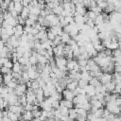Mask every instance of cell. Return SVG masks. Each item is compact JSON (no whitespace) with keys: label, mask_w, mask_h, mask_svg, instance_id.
Returning <instances> with one entry per match:
<instances>
[{"label":"cell","mask_w":121,"mask_h":121,"mask_svg":"<svg viewBox=\"0 0 121 121\" xmlns=\"http://www.w3.org/2000/svg\"><path fill=\"white\" fill-rule=\"evenodd\" d=\"M17 21H18V24H20V25H22V26H26V19L24 18V17H22L21 15H19L18 17H17Z\"/></svg>","instance_id":"ee69618b"},{"label":"cell","mask_w":121,"mask_h":121,"mask_svg":"<svg viewBox=\"0 0 121 121\" xmlns=\"http://www.w3.org/2000/svg\"><path fill=\"white\" fill-rule=\"evenodd\" d=\"M89 84H91L92 86H94L95 88V87H97V86H99L100 84H101V82H100V80H99V78H95V77H94V78H92V79L89 81Z\"/></svg>","instance_id":"cb8c5ba5"},{"label":"cell","mask_w":121,"mask_h":121,"mask_svg":"<svg viewBox=\"0 0 121 121\" xmlns=\"http://www.w3.org/2000/svg\"><path fill=\"white\" fill-rule=\"evenodd\" d=\"M78 64L81 67H85L87 65V60H78Z\"/></svg>","instance_id":"c3c4849f"},{"label":"cell","mask_w":121,"mask_h":121,"mask_svg":"<svg viewBox=\"0 0 121 121\" xmlns=\"http://www.w3.org/2000/svg\"><path fill=\"white\" fill-rule=\"evenodd\" d=\"M112 121H121L120 116H119V115H115V117H114V118H113Z\"/></svg>","instance_id":"9f6ffc18"},{"label":"cell","mask_w":121,"mask_h":121,"mask_svg":"<svg viewBox=\"0 0 121 121\" xmlns=\"http://www.w3.org/2000/svg\"><path fill=\"white\" fill-rule=\"evenodd\" d=\"M9 38H10V36H9V34H7V33H2L1 36H0V39H1L5 43H7L9 41Z\"/></svg>","instance_id":"e575fe53"},{"label":"cell","mask_w":121,"mask_h":121,"mask_svg":"<svg viewBox=\"0 0 121 121\" xmlns=\"http://www.w3.org/2000/svg\"><path fill=\"white\" fill-rule=\"evenodd\" d=\"M112 57L113 58H119V57H121V49L117 48V49L113 50L112 51Z\"/></svg>","instance_id":"b9f144b4"},{"label":"cell","mask_w":121,"mask_h":121,"mask_svg":"<svg viewBox=\"0 0 121 121\" xmlns=\"http://www.w3.org/2000/svg\"><path fill=\"white\" fill-rule=\"evenodd\" d=\"M71 39H72V37H71L68 33H66V32H62V34L60 35L61 43H64V44H67Z\"/></svg>","instance_id":"4fadbf2b"},{"label":"cell","mask_w":121,"mask_h":121,"mask_svg":"<svg viewBox=\"0 0 121 121\" xmlns=\"http://www.w3.org/2000/svg\"><path fill=\"white\" fill-rule=\"evenodd\" d=\"M13 28H14V34L13 35L16 36V37H18V38H21V36L25 33V31H24V26H22L20 24H18Z\"/></svg>","instance_id":"ba28073f"},{"label":"cell","mask_w":121,"mask_h":121,"mask_svg":"<svg viewBox=\"0 0 121 121\" xmlns=\"http://www.w3.org/2000/svg\"><path fill=\"white\" fill-rule=\"evenodd\" d=\"M31 1L32 0H22V4H23L24 7H27L31 3Z\"/></svg>","instance_id":"db71d44e"},{"label":"cell","mask_w":121,"mask_h":121,"mask_svg":"<svg viewBox=\"0 0 121 121\" xmlns=\"http://www.w3.org/2000/svg\"><path fill=\"white\" fill-rule=\"evenodd\" d=\"M24 109L25 111H31L33 110V104H30V103H26L25 106H24Z\"/></svg>","instance_id":"681fc988"},{"label":"cell","mask_w":121,"mask_h":121,"mask_svg":"<svg viewBox=\"0 0 121 121\" xmlns=\"http://www.w3.org/2000/svg\"><path fill=\"white\" fill-rule=\"evenodd\" d=\"M64 43H60L53 47V53L55 56H63L64 54Z\"/></svg>","instance_id":"5b68a950"},{"label":"cell","mask_w":121,"mask_h":121,"mask_svg":"<svg viewBox=\"0 0 121 121\" xmlns=\"http://www.w3.org/2000/svg\"><path fill=\"white\" fill-rule=\"evenodd\" d=\"M81 74V78H83V79H86V80H88V81H90L91 79H92V76L90 75V72L89 71H85V72H82V73H80Z\"/></svg>","instance_id":"4316f807"},{"label":"cell","mask_w":121,"mask_h":121,"mask_svg":"<svg viewBox=\"0 0 121 121\" xmlns=\"http://www.w3.org/2000/svg\"><path fill=\"white\" fill-rule=\"evenodd\" d=\"M32 114L34 118H39L42 115V111L40 110H36V111H32Z\"/></svg>","instance_id":"bcb514c9"},{"label":"cell","mask_w":121,"mask_h":121,"mask_svg":"<svg viewBox=\"0 0 121 121\" xmlns=\"http://www.w3.org/2000/svg\"><path fill=\"white\" fill-rule=\"evenodd\" d=\"M115 103H116L117 106H120L121 105V96H119V97H117L115 99Z\"/></svg>","instance_id":"11a10c76"},{"label":"cell","mask_w":121,"mask_h":121,"mask_svg":"<svg viewBox=\"0 0 121 121\" xmlns=\"http://www.w3.org/2000/svg\"><path fill=\"white\" fill-rule=\"evenodd\" d=\"M28 60H29V63H30L31 65H36V64L38 63V59H37V57H36L35 55H33V54L29 57Z\"/></svg>","instance_id":"1f68e13d"},{"label":"cell","mask_w":121,"mask_h":121,"mask_svg":"<svg viewBox=\"0 0 121 121\" xmlns=\"http://www.w3.org/2000/svg\"><path fill=\"white\" fill-rule=\"evenodd\" d=\"M95 26H100V25H103V24H104V18H103L102 13L98 14V15L95 17Z\"/></svg>","instance_id":"ffe728a7"},{"label":"cell","mask_w":121,"mask_h":121,"mask_svg":"<svg viewBox=\"0 0 121 121\" xmlns=\"http://www.w3.org/2000/svg\"><path fill=\"white\" fill-rule=\"evenodd\" d=\"M120 49H121V48H120Z\"/></svg>","instance_id":"e7e4bbea"},{"label":"cell","mask_w":121,"mask_h":121,"mask_svg":"<svg viewBox=\"0 0 121 121\" xmlns=\"http://www.w3.org/2000/svg\"><path fill=\"white\" fill-rule=\"evenodd\" d=\"M88 84H89V81L86 80V79L80 78V79L78 80V87H80V88H82V89H84Z\"/></svg>","instance_id":"484cf974"},{"label":"cell","mask_w":121,"mask_h":121,"mask_svg":"<svg viewBox=\"0 0 121 121\" xmlns=\"http://www.w3.org/2000/svg\"><path fill=\"white\" fill-rule=\"evenodd\" d=\"M31 88H32L33 90H36V89L40 88V85H39V81H38V79L31 80Z\"/></svg>","instance_id":"74e56055"},{"label":"cell","mask_w":121,"mask_h":121,"mask_svg":"<svg viewBox=\"0 0 121 121\" xmlns=\"http://www.w3.org/2000/svg\"><path fill=\"white\" fill-rule=\"evenodd\" d=\"M8 117L12 121H16V120H18V113L8 111Z\"/></svg>","instance_id":"f1b7e54d"},{"label":"cell","mask_w":121,"mask_h":121,"mask_svg":"<svg viewBox=\"0 0 121 121\" xmlns=\"http://www.w3.org/2000/svg\"><path fill=\"white\" fill-rule=\"evenodd\" d=\"M1 34H2V27H0V36H1Z\"/></svg>","instance_id":"91938a15"},{"label":"cell","mask_w":121,"mask_h":121,"mask_svg":"<svg viewBox=\"0 0 121 121\" xmlns=\"http://www.w3.org/2000/svg\"><path fill=\"white\" fill-rule=\"evenodd\" d=\"M11 72H12V69L8 68L6 66H1V68H0V73L2 75H6V74H9V73H11Z\"/></svg>","instance_id":"d6a6232c"},{"label":"cell","mask_w":121,"mask_h":121,"mask_svg":"<svg viewBox=\"0 0 121 121\" xmlns=\"http://www.w3.org/2000/svg\"><path fill=\"white\" fill-rule=\"evenodd\" d=\"M78 86V80H72L71 82L67 83L66 89H68V90H70V91H75Z\"/></svg>","instance_id":"e0dca14e"},{"label":"cell","mask_w":121,"mask_h":121,"mask_svg":"<svg viewBox=\"0 0 121 121\" xmlns=\"http://www.w3.org/2000/svg\"><path fill=\"white\" fill-rule=\"evenodd\" d=\"M86 12H87V10H86V7H84L83 5H77V6H76V11H75V14L84 15Z\"/></svg>","instance_id":"30bf717a"},{"label":"cell","mask_w":121,"mask_h":121,"mask_svg":"<svg viewBox=\"0 0 121 121\" xmlns=\"http://www.w3.org/2000/svg\"><path fill=\"white\" fill-rule=\"evenodd\" d=\"M114 71H115L116 73L121 74V65H119V64H114Z\"/></svg>","instance_id":"816d5d0a"},{"label":"cell","mask_w":121,"mask_h":121,"mask_svg":"<svg viewBox=\"0 0 121 121\" xmlns=\"http://www.w3.org/2000/svg\"><path fill=\"white\" fill-rule=\"evenodd\" d=\"M60 106H65V107H67V108H69V109H72V108H74V103H73V101H71V100H67V99H61L60 101Z\"/></svg>","instance_id":"8fae6325"},{"label":"cell","mask_w":121,"mask_h":121,"mask_svg":"<svg viewBox=\"0 0 121 121\" xmlns=\"http://www.w3.org/2000/svg\"><path fill=\"white\" fill-rule=\"evenodd\" d=\"M103 112H104V110H103L102 108H99V109H97V110L94 112V114L95 115L96 118H99V117H102V116H103Z\"/></svg>","instance_id":"8d00e7d4"},{"label":"cell","mask_w":121,"mask_h":121,"mask_svg":"<svg viewBox=\"0 0 121 121\" xmlns=\"http://www.w3.org/2000/svg\"><path fill=\"white\" fill-rule=\"evenodd\" d=\"M35 24H36V22H35V21H33L32 19H30V18H26V26H33Z\"/></svg>","instance_id":"7bdbcfd3"},{"label":"cell","mask_w":121,"mask_h":121,"mask_svg":"<svg viewBox=\"0 0 121 121\" xmlns=\"http://www.w3.org/2000/svg\"><path fill=\"white\" fill-rule=\"evenodd\" d=\"M119 116H120V119H121V115H119Z\"/></svg>","instance_id":"be15d7a7"},{"label":"cell","mask_w":121,"mask_h":121,"mask_svg":"<svg viewBox=\"0 0 121 121\" xmlns=\"http://www.w3.org/2000/svg\"><path fill=\"white\" fill-rule=\"evenodd\" d=\"M119 110H120V112H121V105L119 106Z\"/></svg>","instance_id":"94428289"},{"label":"cell","mask_w":121,"mask_h":121,"mask_svg":"<svg viewBox=\"0 0 121 121\" xmlns=\"http://www.w3.org/2000/svg\"><path fill=\"white\" fill-rule=\"evenodd\" d=\"M106 48H108V49H110V50L113 51V50H115V49L119 48V43H118V42H117V41H112V42H111V43L106 46Z\"/></svg>","instance_id":"5bb4252c"},{"label":"cell","mask_w":121,"mask_h":121,"mask_svg":"<svg viewBox=\"0 0 121 121\" xmlns=\"http://www.w3.org/2000/svg\"><path fill=\"white\" fill-rule=\"evenodd\" d=\"M7 22H8V24L9 25V26H11L12 27H14V26H16L17 25H18V21H17V18H14V17H11L10 19H9V20H6Z\"/></svg>","instance_id":"83f0119b"},{"label":"cell","mask_w":121,"mask_h":121,"mask_svg":"<svg viewBox=\"0 0 121 121\" xmlns=\"http://www.w3.org/2000/svg\"><path fill=\"white\" fill-rule=\"evenodd\" d=\"M26 91H27V87H26V83H18V85L16 86V88L13 90V93L17 96H21V95H26Z\"/></svg>","instance_id":"3957f363"},{"label":"cell","mask_w":121,"mask_h":121,"mask_svg":"<svg viewBox=\"0 0 121 121\" xmlns=\"http://www.w3.org/2000/svg\"><path fill=\"white\" fill-rule=\"evenodd\" d=\"M13 79V76H12V72L11 73H9V74H6V75H3V82L5 83V85L7 83H9V81H11Z\"/></svg>","instance_id":"d6986e66"},{"label":"cell","mask_w":121,"mask_h":121,"mask_svg":"<svg viewBox=\"0 0 121 121\" xmlns=\"http://www.w3.org/2000/svg\"><path fill=\"white\" fill-rule=\"evenodd\" d=\"M90 10H93L96 15H98V14H100L101 13V11H102V9H100L98 6H95V8H93V9H91Z\"/></svg>","instance_id":"f6af8a7d"},{"label":"cell","mask_w":121,"mask_h":121,"mask_svg":"<svg viewBox=\"0 0 121 121\" xmlns=\"http://www.w3.org/2000/svg\"><path fill=\"white\" fill-rule=\"evenodd\" d=\"M55 61H56V65L60 69L63 71H67V68H66L67 59L64 56H55Z\"/></svg>","instance_id":"6da1fadb"},{"label":"cell","mask_w":121,"mask_h":121,"mask_svg":"<svg viewBox=\"0 0 121 121\" xmlns=\"http://www.w3.org/2000/svg\"><path fill=\"white\" fill-rule=\"evenodd\" d=\"M13 64H14V62L10 60V59H9L5 63H4V65L3 66H6V67H8V68H10V69H12V67H13Z\"/></svg>","instance_id":"60d3db41"},{"label":"cell","mask_w":121,"mask_h":121,"mask_svg":"<svg viewBox=\"0 0 121 121\" xmlns=\"http://www.w3.org/2000/svg\"><path fill=\"white\" fill-rule=\"evenodd\" d=\"M12 17V15H11V13L9 11V10H5L4 12H3V18H4V20H9V19H10Z\"/></svg>","instance_id":"ab89813d"},{"label":"cell","mask_w":121,"mask_h":121,"mask_svg":"<svg viewBox=\"0 0 121 121\" xmlns=\"http://www.w3.org/2000/svg\"><path fill=\"white\" fill-rule=\"evenodd\" d=\"M50 30L51 32L55 35V36H60L63 32V27L61 26H51L50 27Z\"/></svg>","instance_id":"9c48e42d"},{"label":"cell","mask_w":121,"mask_h":121,"mask_svg":"<svg viewBox=\"0 0 121 121\" xmlns=\"http://www.w3.org/2000/svg\"><path fill=\"white\" fill-rule=\"evenodd\" d=\"M61 94H62V97H63L64 99L71 100V101H72L73 98L76 96L75 94H74V92H73V91H70V90H68V89H64Z\"/></svg>","instance_id":"52a82bcc"},{"label":"cell","mask_w":121,"mask_h":121,"mask_svg":"<svg viewBox=\"0 0 121 121\" xmlns=\"http://www.w3.org/2000/svg\"><path fill=\"white\" fill-rule=\"evenodd\" d=\"M107 1H108V3H111V4H113V5H114V4H115L116 2H118L119 0H107Z\"/></svg>","instance_id":"680465c9"},{"label":"cell","mask_w":121,"mask_h":121,"mask_svg":"<svg viewBox=\"0 0 121 121\" xmlns=\"http://www.w3.org/2000/svg\"><path fill=\"white\" fill-rule=\"evenodd\" d=\"M105 106H106V109L110 112H112V113H113L115 115H118L120 113L119 106L116 105L115 101H108V102H106V105Z\"/></svg>","instance_id":"7a4b0ae2"},{"label":"cell","mask_w":121,"mask_h":121,"mask_svg":"<svg viewBox=\"0 0 121 121\" xmlns=\"http://www.w3.org/2000/svg\"><path fill=\"white\" fill-rule=\"evenodd\" d=\"M75 108V107H74ZM77 110V112L78 114V116H82V117H86L87 118V114H88V112L83 109V108H76Z\"/></svg>","instance_id":"603a6c76"},{"label":"cell","mask_w":121,"mask_h":121,"mask_svg":"<svg viewBox=\"0 0 121 121\" xmlns=\"http://www.w3.org/2000/svg\"><path fill=\"white\" fill-rule=\"evenodd\" d=\"M12 72H15V73H22V65L20 64L19 61L14 62L13 67H12Z\"/></svg>","instance_id":"7402d4cb"},{"label":"cell","mask_w":121,"mask_h":121,"mask_svg":"<svg viewBox=\"0 0 121 121\" xmlns=\"http://www.w3.org/2000/svg\"><path fill=\"white\" fill-rule=\"evenodd\" d=\"M84 90H85V93H86V95L91 98V97H93V96H95V95H96V92H95V88L94 87V86H92L91 84H88L85 88H84Z\"/></svg>","instance_id":"8992f818"},{"label":"cell","mask_w":121,"mask_h":121,"mask_svg":"<svg viewBox=\"0 0 121 121\" xmlns=\"http://www.w3.org/2000/svg\"><path fill=\"white\" fill-rule=\"evenodd\" d=\"M18 103H19L20 105H23V106H25V105L27 103V100H26V95H21V96H18Z\"/></svg>","instance_id":"f546056e"},{"label":"cell","mask_w":121,"mask_h":121,"mask_svg":"<svg viewBox=\"0 0 121 121\" xmlns=\"http://www.w3.org/2000/svg\"><path fill=\"white\" fill-rule=\"evenodd\" d=\"M96 121H108V120H107V118H105V117H99V118L96 119Z\"/></svg>","instance_id":"6f0895ef"},{"label":"cell","mask_w":121,"mask_h":121,"mask_svg":"<svg viewBox=\"0 0 121 121\" xmlns=\"http://www.w3.org/2000/svg\"><path fill=\"white\" fill-rule=\"evenodd\" d=\"M23 8H24V6H23L22 2H15V1H14V9H15L18 13H21Z\"/></svg>","instance_id":"d4e9b609"},{"label":"cell","mask_w":121,"mask_h":121,"mask_svg":"<svg viewBox=\"0 0 121 121\" xmlns=\"http://www.w3.org/2000/svg\"><path fill=\"white\" fill-rule=\"evenodd\" d=\"M120 96H121V92H120Z\"/></svg>","instance_id":"6125c7cd"},{"label":"cell","mask_w":121,"mask_h":121,"mask_svg":"<svg viewBox=\"0 0 121 121\" xmlns=\"http://www.w3.org/2000/svg\"><path fill=\"white\" fill-rule=\"evenodd\" d=\"M55 38H56V36L51 32V30L50 29H47V39L50 40V41H53Z\"/></svg>","instance_id":"7dc6e473"},{"label":"cell","mask_w":121,"mask_h":121,"mask_svg":"<svg viewBox=\"0 0 121 121\" xmlns=\"http://www.w3.org/2000/svg\"><path fill=\"white\" fill-rule=\"evenodd\" d=\"M112 80H113L115 83L120 82V81H121V74L115 72L114 75H112Z\"/></svg>","instance_id":"d590c367"},{"label":"cell","mask_w":121,"mask_h":121,"mask_svg":"<svg viewBox=\"0 0 121 121\" xmlns=\"http://www.w3.org/2000/svg\"><path fill=\"white\" fill-rule=\"evenodd\" d=\"M33 26H24V31L26 34H32L33 33Z\"/></svg>","instance_id":"f35d334b"},{"label":"cell","mask_w":121,"mask_h":121,"mask_svg":"<svg viewBox=\"0 0 121 121\" xmlns=\"http://www.w3.org/2000/svg\"><path fill=\"white\" fill-rule=\"evenodd\" d=\"M60 111L61 112V115H68L69 114V108L65 107V106H60Z\"/></svg>","instance_id":"4dcf8cb0"},{"label":"cell","mask_w":121,"mask_h":121,"mask_svg":"<svg viewBox=\"0 0 121 121\" xmlns=\"http://www.w3.org/2000/svg\"><path fill=\"white\" fill-rule=\"evenodd\" d=\"M29 14H30V10H29L28 6H27V7H24L23 9H22V11H21V13H20V15H21L22 17H24L25 19L28 18Z\"/></svg>","instance_id":"ac0fdd59"},{"label":"cell","mask_w":121,"mask_h":121,"mask_svg":"<svg viewBox=\"0 0 121 121\" xmlns=\"http://www.w3.org/2000/svg\"><path fill=\"white\" fill-rule=\"evenodd\" d=\"M51 106H52L53 109H59V108H60V101H59V100L53 101L52 104H51Z\"/></svg>","instance_id":"f907efd6"},{"label":"cell","mask_w":121,"mask_h":121,"mask_svg":"<svg viewBox=\"0 0 121 121\" xmlns=\"http://www.w3.org/2000/svg\"><path fill=\"white\" fill-rule=\"evenodd\" d=\"M18 61L20 62V64L21 65H26L27 63H29V60H28V59L27 58H26V57H21V58H19L18 59Z\"/></svg>","instance_id":"836d02e7"},{"label":"cell","mask_w":121,"mask_h":121,"mask_svg":"<svg viewBox=\"0 0 121 121\" xmlns=\"http://www.w3.org/2000/svg\"><path fill=\"white\" fill-rule=\"evenodd\" d=\"M99 80H100L101 84L105 85V84H107L112 80V75L110 73H103L102 76L99 78Z\"/></svg>","instance_id":"277c9868"},{"label":"cell","mask_w":121,"mask_h":121,"mask_svg":"<svg viewBox=\"0 0 121 121\" xmlns=\"http://www.w3.org/2000/svg\"><path fill=\"white\" fill-rule=\"evenodd\" d=\"M28 8H29V10H30V13H31V14H34V15H37V16H40L41 11H42V9H41L39 6H36V7L28 6Z\"/></svg>","instance_id":"7c38bea8"},{"label":"cell","mask_w":121,"mask_h":121,"mask_svg":"<svg viewBox=\"0 0 121 121\" xmlns=\"http://www.w3.org/2000/svg\"><path fill=\"white\" fill-rule=\"evenodd\" d=\"M115 85H116V83H115L113 80H112V81H110L109 83L105 84V87H106L107 92H109V93H112V92L114 91V89H115Z\"/></svg>","instance_id":"9a60e30c"},{"label":"cell","mask_w":121,"mask_h":121,"mask_svg":"<svg viewBox=\"0 0 121 121\" xmlns=\"http://www.w3.org/2000/svg\"><path fill=\"white\" fill-rule=\"evenodd\" d=\"M69 117H70V119L71 120H77L78 119V112H77V110H76V108H72V109H70L69 110Z\"/></svg>","instance_id":"2e32d148"},{"label":"cell","mask_w":121,"mask_h":121,"mask_svg":"<svg viewBox=\"0 0 121 121\" xmlns=\"http://www.w3.org/2000/svg\"><path fill=\"white\" fill-rule=\"evenodd\" d=\"M62 10H63V7H62V4H60V5H59V6H57V7H55L53 9H52V12L54 13V14H56V15H60V13L62 12Z\"/></svg>","instance_id":"44dd1931"},{"label":"cell","mask_w":121,"mask_h":121,"mask_svg":"<svg viewBox=\"0 0 121 121\" xmlns=\"http://www.w3.org/2000/svg\"><path fill=\"white\" fill-rule=\"evenodd\" d=\"M28 18H30V19H32L33 21H35V22H37L38 21V18H39V16H37V15H34V14H29V16H28Z\"/></svg>","instance_id":"f5cc1de1"}]
</instances>
